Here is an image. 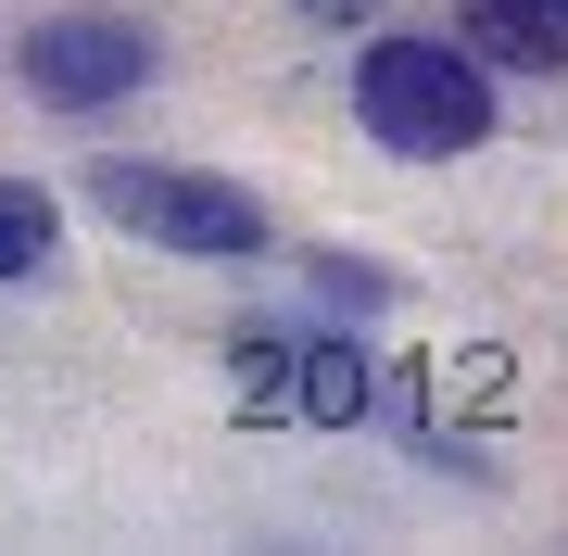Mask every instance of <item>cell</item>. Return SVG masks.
I'll return each instance as SVG.
<instances>
[{
  "instance_id": "cell-1",
  "label": "cell",
  "mask_w": 568,
  "mask_h": 556,
  "mask_svg": "<svg viewBox=\"0 0 568 556\" xmlns=\"http://www.w3.org/2000/svg\"><path fill=\"white\" fill-rule=\"evenodd\" d=\"M354 114H366V140L405 152V165H455V152L493 140L506 102H493L480 51H455V39H379L354 63Z\"/></svg>"
},
{
  "instance_id": "cell-2",
  "label": "cell",
  "mask_w": 568,
  "mask_h": 556,
  "mask_svg": "<svg viewBox=\"0 0 568 556\" xmlns=\"http://www.w3.org/2000/svg\"><path fill=\"white\" fill-rule=\"evenodd\" d=\"M89 203H102L126 241L203 253V266H241V253H265V203H253L241 178H215V165H102V178H89Z\"/></svg>"
},
{
  "instance_id": "cell-3",
  "label": "cell",
  "mask_w": 568,
  "mask_h": 556,
  "mask_svg": "<svg viewBox=\"0 0 568 556\" xmlns=\"http://www.w3.org/2000/svg\"><path fill=\"white\" fill-rule=\"evenodd\" d=\"M13 77L39 89L51 114H102V102H140V89H152V26H126V13H51L39 39L13 51Z\"/></svg>"
},
{
  "instance_id": "cell-4",
  "label": "cell",
  "mask_w": 568,
  "mask_h": 556,
  "mask_svg": "<svg viewBox=\"0 0 568 556\" xmlns=\"http://www.w3.org/2000/svg\"><path fill=\"white\" fill-rule=\"evenodd\" d=\"M241 380L265 392V405H291V417H316V431H354V417H366V392H379V380H366V354L354 342H241Z\"/></svg>"
},
{
  "instance_id": "cell-5",
  "label": "cell",
  "mask_w": 568,
  "mask_h": 556,
  "mask_svg": "<svg viewBox=\"0 0 568 556\" xmlns=\"http://www.w3.org/2000/svg\"><path fill=\"white\" fill-rule=\"evenodd\" d=\"M455 13H467V51H480V63L568 77V0H455Z\"/></svg>"
},
{
  "instance_id": "cell-6",
  "label": "cell",
  "mask_w": 568,
  "mask_h": 556,
  "mask_svg": "<svg viewBox=\"0 0 568 556\" xmlns=\"http://www.w3.org/2000/svg\"><path fill=\"white\" fill-rule=\"evenodd\" d=\"M51 241H63V215H51V190H26V178H0V279H26V266H51Z\"/></svg>"
},
{
  "instance_id": "cell-7",
  "label": "cell",
  "mask_w": 568,
  "mask_h": 556,
  "mask_svg": "<svg viewBox=\"0 0 568 556\" xmlns=\"http://www.w3.org/2000/svg\"><path fill=\"white\" fill-rule=\"evenodd\" d=\"M316 291H328V304H379V266H354V253H328V266H316Z\"/></svg>"
},
{
  "instance_id": "cell-8",
  "label": "cell",
  "mask_w": 568,
  "mask_h": 556,
  "mask_svg": "<svg viewBox=\"0 0 568 556\" xmlns=\"http://www.w3.org/2000/svg\"><path fill=\"white\" fill-rule=\"evenodd\" d=\"M304 13H328V26H342V13H366V0H304Z\"/></svg>"
}]
</instances>
